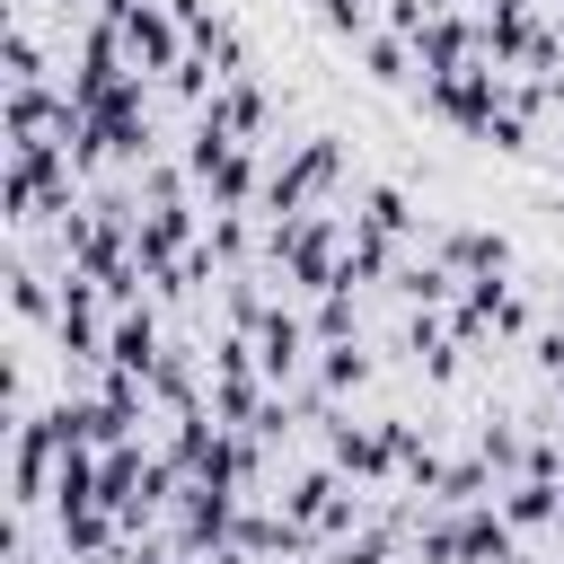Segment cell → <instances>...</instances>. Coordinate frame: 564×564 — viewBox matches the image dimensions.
Instances as JSON below:
<instances>
[{"mask_svg":"<svg viewBox=\"0 0 564 564\" xmlns=\"http://www.w3.org/2000/svg\"><path fill=\"white\" fill-rule=\"evenodd\" d=\"M546 564H564V511H555V529H546Z\"/></svg>","mask_w":564,"mask_h":564,"instance_id":"5","label":"cell"},{"mask_svg":"<svg viewBox=\"0 0 564 564\" xmlns=\"http://www.w3.org/2000/svg\"><path fill=\"white\" fill-rule=\"evenodd\" d=\"M423 256H441L458 282H511L520 273V247L502 229H476V220H432L423 229Z\"/></svg>","mask_w":564,"mask_h":564,"instance_id":"1","label":"cell"},{"mask_svg":"<svg viewBox=\"0 0 564 564\" xmlns=\"http://www.w3.org/2000/svg\"><path fill=\"white\" fill-rule=\"evenodd\" d=\"M494 511H502V529H511V538H529V546H546V529H555V511H564V485H538V476H511V485L494 494Z\"/></svg>","mask_w":564,"mask_h":564,"instance_id":"3","label":"cell"},{"mask_svg":"<svg viewBox=\"0 0 564 564\" xmlns=\"http://www.w3.org/2000/svg\"><path fill=\"white\" fill-rule=\"evenodd\" d=\"M379 370H388L379 344H317V370H308V379H317L326 405H361V397L379 388Z\"/></svg>","mask_w":564,"mask_h":564,"instance_id":"2","label":"cell"},{"mask_svg":"<svg viewBox=\"0 0 564 564\" xmlns=\"http://www.w3.org/2000/svg\"><path fill=\"white\" fill-rule=\"evenodd\" d=\"M546 317L564 326V264H546Z\"/></svg>","mask_w":564,"mask_h":564,"instance_id":"4","label":"cell"}]
</instances>
